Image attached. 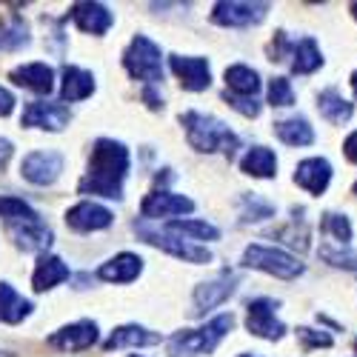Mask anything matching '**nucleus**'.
I'll use <instances>...</instances> for the list:
<instances>
[{
    "mask_svg": "<svg viewBox=\"0 0 357 357\" xmlns=\"http://www.w3.org/2000/svg\"><path fill=\"white\" fill-rule=\"evenodd\" d=\"M234 314H218L200 329H183L169 340V357H197V354H209L218 349V343L231 332Z\"/></svg>",
    "mask_w": 357,
    "mask_h": 357,
    "instance_id": "7ed1b4c3",
    "label": "nucleus"
},
{
    "mask_svg": "<svg viewBox=\"0 0 357 357\" xmlns=\"http://www.w3.org/2000/svg\"><path fill=\"white\" fill-rule=\"evenodd\" d=\"M95 92V75L77 69V66H66L63 69V83H61V98L66 103H77L86 100L89 95Z\"/></svg>",
    "mask_w": 357,
    "mask_h": 357,
    "instance_id": "5701e85b",
    "label": "nucleus"
},
{
    "mask_svg": "<svg viewBox=\"0 0 357 357\" xmlns=\"http://www.w3.org/2000/svg\"><path fill=\"white\" fill-rule=\"evenodd\" d=\"M123 66L135 80H143L149 86H155L163 80V54L155 40H149L146 35H135L129 49L123 52Z\"/></svg>",
    "mask_w": 357,
    "mask_h": 357,
    "instance_id": "20e7f679",
    "label": "nucleus"
},
{
    "mask_svg": "<svg viewBox=\"0 0 357 357\" xmlns=\"http://www.w3.org/2000/svg\"><path fill=\"white\" fill-rule=\"evenodd\" d=\"M0 357H6V354H3V351H0Z\"/></svg>",
    "mask_w": 357,
    "mask_h": 357,
    "instance_id": "de8ad7c7",
    "label": "nucleus"
},
{
    "mask_svg": "<svg viewBox=\"0 0 357 357\" xmlns=\"http://www.w3.org/2000/svg\"><path fill=\"white\" fill-rule=\"evenodd\" d=\"M226 86L231 89V95H241V98H255L257 89H260V75L243 63H234L226 69Z\"/></svg>",
    "mask_w": 357,
    "mask_h": 357,
    "instance_id": "cd10ccee",
    "label": "nucleus"
},
{
    "mask_svg": "<svg viewBox=\"0 0 357 357\" xmlns=\"http://www.w3.org/2000/svg\"><path fill=\"white\" fill-rule=\"evenodd\" d=\"M169 66L177 75L181 86L186 92H206L212 86V69L206 57H183V54H172Z\"/></svg>",
    "mask_w": 357,
    "mask_h": 357,
    "instance_id": "9d476101",
    "label": "nucleus"
},
{
    "mask_svg": "<svg viewBox=\"0 0 357 357\" xmlns=\"http://www.w3.org/2000/svg\"><path fill=\"white\" fill-rule=\"evenodd\" d=\"M351 15H354V17H357V3H351Z\"/></svg>",
    "mask_w": 357,
    "mask_h": 357,
    "instance_id": "c03bdc74",
    "label": "nucleus"
},
{
    "mask_svg": "<svg viewBox=\"0 0 357 357\" xmlns=\"http://www.w3.org/2000/svg\"><path fill=\"white\" fill-rule=\"evenodd\" d=\"M32 314V303L20 297L9 283H0V323H20Z\"/></svg>",
    "mask_w": 357,
    "mask_h": 357,
    "instance_id": "a878e982",
    "label": "nucleus"
},
{
    "mask_svg": "<svg viewBox=\"0 0 357 357\" xmlns=\"http://www.w3.org/2000/svg\"><path fill=\"white\" fill-rule=\"evenodd\" d=\"M163 337H160V332H149L146 326H137V323H126V326H121V329H114L112 335H109V340L103 343V349L106 351H114V349H126V346H155V343H160Z\"/></svg>",
    "mask_w": 357,
    "mask_h": 357,
    "instance_id": "412c9836",
    "label": "nucleus"
},
{
    "mask_svg": "<svg viewBox=\"0 0 357 357\" xmlns=\"http://www.w3.org/2000/svg\"><path fill=\"white\" fill-rule=\"evenodd\" d=\"M320 66H323V57L312 38H303L291 46V72L294 75H312Z\"/></svg>",
    "mask_w": 357,
    "mask_h": 357,
    "instance_id": "bb28decb",
    "label": "nucleus"
},
{
    "mask_svg": "<svg viewBox=\"0 0 357 357\" xmlns=\"http://www.w3.org/2000/svg\"><path fill=\"white\" fill-rule=\"evenodd\" d=\"M112 223H114V215L106 206L92 200H83L66 212V226L75 231H100V229H109Z\"/></svg>",
    "mask_w": 357,
    "mask_h": 357,
    "instance_id": "4468645a",
    "label": "nucleus"
},
{
    "mask_svg": "<svg viewBox=\"0 0 357 357\" xmlns=\"http://www.w3.org/2000/svg\"><path fill=\"white\" fill-rule=\"evenodd\" d=\"M12 140H6V137H0V169H3L6 163H9V158H12Z\"/></svg>",
    "mask_w": 357,
    "mask_h": 357,
    "instance_id": "a19ab883",
    "label": "nucleus"
},
{
    "mask_svg": "<svg viewBox=\"0 0 357 357\" xmlns=\"http://www.w3.org/2000/svg\"><path fill=\"white\" fill-rule=\"evenodd\" d=\"M323 231L332 234L340 246H346V243L351 241V223H349L346 215H335V212L323 215Z\"/></svg>",
    "mask_w": 357,
    "mask_h": 357,
    "instance_id": "72a5a7b5",
    "label": "nucleus"
},
{
    "mask_svg": "<svg viewBox=\"0 0 357 357\" xmlns=\"http://www.w3.org/2000/svg\"><path fill=\"white\" fill-rule=\"evenodd\" d=\"M195 209V200L183 197V195H174V192H152L146 195L140 203V215L143 218H174V215H189Z\"/></svg>",
    "mask_w": 357,
    "mask_h": 357,
    "instance_id": "ddd939ff",
    "label": "nucleus"
},
{
    "mask_svg": "<svg viewBox=\"0 0 357 357\" xmlns=\"http://www.w3.org/2000/svg\"><path fill=\"white\" fill-rule=\"evenodd\" d=\"M135 231L143 237L149 246H158V249L169 252V255L177 257V260H186V263H209V260H212V252H209V249L195 246V243L183 241L181 234H172V231H166V229L155 231V229H146V226H137V223H135Z\"/></svg>",
    "mask_w": 357,
    "mask_h": 357,
    "instance_id": "423d86ee",
    "label": "nucleus"
},
{
    "mask_svg": "<svg viewBox=\"0 0 357 357\" xmlns=\"http://www.w3.org/2000/svg\"><path fill=\"white\" fill-rule=\"evenodd\" d=\"M354 349H357V343H354Z\"/></svg>",
    "mask_w": 357,
    "mask_h": 357,
    "instance_id": "09e8293b",
    "label": "nucleus"
},
{
    "mask_svg": "<svg viewBox=\"0 0 357 357\" xmlns=\"http://www.w3.org/2000/svg\"><path fill=\"white\" fill-rule=\"evenodd\" d=\"M343 152H346V158H349L351 163H357V132L346 137V143H343Z\"/></svg>",
    "mask_w": 357,
    "mask_h": 357,
    "instance_id": "ea45409f",
    "label": "nucleus"
},
{
    "mask_svg": "<svg viewBox=\"0 0 357 357\" xmlns=\"http://www.w3.org/2000/svg\"><path fill=\"white\" fill-rule=\"evenodd\" d=\"M6 231L23 252H46L52 246V229L40 220V215L29 220H12L6 223Z\"/></svg>",
    "mask_w": 357,
    "mask_h": 357,
    "instance_id": "9b49d317",
    "label": "nucleus"
},
{
    "mask_svg": "<svg viewBox=\"0 0 357 357\" xmlns=\"http://www.w3.org/2000/svg\"><path fill=\"white\" fill-rule=\"evenodd\" d=\"M143 100L149 103V109H163V98H158V95L152 92V86L143 89Z\"/></svg>",
    "mask_w": 357,
    "mask_h": 357,
    "instance_id": "79ce46f5",
    "label": "nucleus"
},
{
    "mask_svg": "<svg viewBox=\"0 0 357 357\" xmlns=\"http://www.w3.org/2000/svg\"><path fill=\"white\" fill-rule=\"evenodd\" d=\"M69 17L77 23L80 32L86 35H106L109 26L114 23L112 12L103 3H75L69 9Z\"/></svg>",
    "mask_w": 357,
    "mask_h": 357,
    "instance_id": "a211bd4d",
    "label": "nucleus"
},
{
    "mask_svg": "<svg viewBox=\"0 0 357 357\" xmlns=\"http://www.w3.org/2000/svg\"><path fill=\"white\" fill-rule=\"evenodd\" d=\"M320 257L332 266H340V269H354L357 272V252H343V249H332V246H323L320 249Z\"/></svg>",
    "mask_w": 357,
    "mask_h": 357,
    "instance_id": "f704fd0d",
    "label": "nucleus"
},
{
    "mask_svg": "<svg viewBox=\"0 0 357 357\" xmlns=\"http://www.w3.org/2000/svg\"><path fill=\"white\" fill-rule=\"evenodd\" d=\"M132 357H137V354H132Z\"/></svg>",
    "mask_w": 357,
    "mask_h": 357,
    "instance_id": "8fccbe9b",
    "label": "nucleus"
},
{
    "mask_svg": "<svg viewBox=\"0 0 357 357\" xmlns=\"http://www.w3.org/2000/svg\"><path fill=\"white\" fill-rule=\"evenodd\" d=\"M275 135L286 146H309L314 140V132H312L306 117H286V121H278L275 123Z\"/></svg>",
    "mask_w": 357,
    "mask_h": 357,
    "instance_id": "c85d7f7f",
    "label": "nucleus"
},
{
    "mask_svg": "<svg viewBox=\"0 0 357 357\" xmlns=\"http://www.w3.org/2000/svg\"><path fill=\"white\" fill-rule=\"evenodd\" d=\"M354 195H357V183H354Z\"/></svg>",
    "mask_w": 357,
    "mask_h": 357,
    "instance_id": "49530a36",
    "label": "nucleus"
},
{
    "mask_svg": "<svg viewBox=\"0 0 357 357\" xmlns=\"http://www.w3.org/2000/svg\"><path fill=\"white\" fill-rule=\"evenodd\" d=\"M63 280H69V266L54 255H40V260L35 266V275H32V289L35 291H49Z\"/></svg>",
    "mask_w": 357,
    "mask_h": 357,
    "instance_id": "4be33fe9",
    "label": "nucleus"
},
{
    "mask_svg": "<svg viewBox=\"0 0 357 357\" xmlns=\"http://www.w3.org/2000/svg\"><path fill=\"white\" fill-rule=\"evenodd\" d=\"M9 77H12V83H17L23 89H32V92H38V95H49L52 89H54V72L46 63L17 66V69L9 72Z\"/></svg>",
    "mask_w": 357,
    "mask_h": 357,
    "instance_id": "aec40b11",
    "label": "nucleus"
},
{
    "mask_svg": "<svg viewBox=\"0 0 357 357\" xmlns=\"http://www.w3.org/2000/svg\"><path fill=\"white\" fill-rule=\"evenodd\" d=\"M95 343H98L95 320H77V323L63 326V329H57L54 335H49V346L61 351H83V349H92Z\"/></svg>",
    "mask_w": 357,
    "mask_h": 357,
    "instance_id": "f8f14e48",
    "label": "nucleus"
},
{
    "mask_svg": "<svg viewBox=\"0 0 357 357\" xmlns=\"http://www.w3.org/2000/svg\"><path fill=\"white\" fill-rule=\"evenodd\" d=\"M166 231L183 234V237H195V241H218V237H220L218 226L206 223V220H172V223H166Z\"/></svg>",
    "mask_w": 357,
    "mask_h": 357,
    "instance_id": "c756f323",
    "label": "nucleus"
},
{
    "mask_svg": "<svg viewBox=\"0 0 357 357\" xmlns=\"http://www.w3.org/2000/svg\"><path fill=\"white\" fill-rule=\"evenodd\" d=\"M223 100L234 109V112H241L243 117H257L260 114V103L255 100V98H241V95H231L229 89L223 92Z\"/></svg>",
    "mask_w": 357,
    "mask_h": 357,
    "instance_id": "e433bc0d",
    "label": "nucleus"
},
{
    "mask_svg": "<svg viewBox=\"0 0 357 357\" xmlns=\"http://www.w3.org/2000/svg\"><path fill=\"white\" fill-rule=\"evenodd\" d=\"M72 121V112L63 103H46V100H35L29 103L20 114V123L29 129H46V132H61L66 129Z\"/></svg>",
    "mask_w": 357,
    "mask_h": 357,
    "instance_id": "0eeeda50",
    "label": "nucleus"
},
{
    "mask_svg": "<svg viewBox=\"0 0 357 357\" xmlns=\"http://www.w3.org/2000/svg\"><path fill=\"white\" fill-rule=\"evenodd\" d=\"M129 174V149L121 140L100 137L89 158V172L77 183L80 195H100L109 200L123 197V181Z\"/></svg>",
    "mask_w": 357,
    "mask_h": 357,
    "instance_id": "f257e3e1",
    "label": "nucleus"
},
{
    "mask_svg": "<svg viewBox=\"0 0 357 357\" xmlns=\"http://www.w3.org/2000/svg\"><path fill=\"white\" fill-rule=\"evenodd\" d=\"M269 103L272 106H291L294 103V92H291V83L286 77H275L269 83Z\"/></svg>",
    "mask_w": 357,
    "mask_h": 357,
    "instance_id": "c9c22d12",
    "label": "nucleus"
},
{
    "mask_svg": "<svg viewBox=\"0 0 357 357\" xmlns=\"http://www.w3.org/2000/svg\"><path fill=\"white\" fill-rule=\"evenodd\" d=\"M243 266L249 269H260L266 275H275L280 280H291L297 275H303V263L291 257L289 252L283 249H272V246H260V243H252L246 246L243 252Z\"/></svg>",
    "mask_w": 357,
    "mask_h": 357,
    "instance_id": "39448f33",
    "label": "nucleus"
},
{
    "mask_svg": "<svg viewBox=\"0 0 357 357\" xmlns=\"http://www.w3.org/2000/svg\"><path fill=\"white\" fill-rule=\"evenodd\" d=\"M297 337H301V343L306 349H329L332 346V337L326 335V332H314V329H297Z\"/></svg>",
    "mask_w": 357,
    "mask_h": 357,
    "instance_id": "4c0bfd02",
    "label": "nucleus"
},
{
    "mask_svg": "<svg viewBox=\"0 0 357 357\" xmlns=\"http://www.w3.org/2000/svg\"><path fill=\"white\" fill-rule=\"evenodd\" d=\"M278 303L269 301V297H257L246 306V329L263 340H280L283 337V323L275 317Z\"/></svg>",
    "mask_w": 357,
    "mask_h": 357,
    "instance_id": "1a4fd4ad",
    "label": "nucleus"
},
{
    "mask_svg": "<svg viewBox=\"0 0 357 357\" xmlns=\"http://www.w3.org/2000/svg\"><path fill=\"white\" fill-rule=\"evenodd\" d=\"M140 272H143V260L132 252H121V255H114L112 260H106L100 266L98 278L106 280V283H132Z\"/></svg>",
    "mask_w": 357,
    "mask_h": 357,
    "instance_id": "6ab92c4d",
    "label": "nucleus"
},
{
    "mask_svg": "<svg viewBox=\"0 0 357 357\" xmlns=\"http://www.w3.org/2000/svg\"><path fill=\"white\" fill-rule=\"evenodd\" d=\"M241 357H257V354H241Z\"/></svg>",
    "mask_w": 357,
    "mask_h": 357,
    "instance_id": "a18cd8bd",
    "label": "nucleus"
},
{
    "mask_svg": "<svg viewBox=\"0 0 357 357\" xmlns=\"http://www.w3.org/2000/svg\"><path fill=\"white\" fill-rule=\"evenodd\" d=\"M241 172L252 177H275L278 174V158L272 149L266 146H252L241 160Z\"/></svg>",
    "mask_w": 357,
    "mask_h": 357,
    "instance_id": "b1692460",
    "label": "nucleus"
},
{
    "mask_svg": "<svg viewBox=\"0 0 357 357\" xmlns=\"http://www.w3.org/2000/svg\"><path fill=\"white\" fill-rule=\"evenodd\" d=\"M63 172V155L61 152H29L20 163V174L35 186H52Z\"/></svg>",
    "mask_w": 357,
    "mask_h": 357,
    "instance_id": "6e6552de",
    "label": "nucleus"
},
{
    "mask_svg": "<svg viewBox=\"0 0 357 357\" xmlns=\"http://www.w3.org/2000/svg\"><path fill=\"white\" fill-rule=\"evenodd\" d=\"M181 123L186 129V140L192 149L197 152H223V155H234L237 149V135L212 114H203V112H186L181 114Z\"/></svg>",
    "mask_w": 357,
    "mask_h": 357,
    "instance_id": "f03ea898",
    "label": "nucleus"
},
{
    "mask_svg": "<svg viewBox=\"0 0 357 357\" xmlns=\"http://www.w3.org/2000/svg\"><path fill=\"white\" fill-rule=\"evenodd\" d=\"M29 43V26H26V20L23 17H12V20H6L3 26H0V46L3 49H20V46H26Z\"/></svg>",
    "mask_w": 357,
    "mask_h": 357,
    "instance_id": "7c9ffc66",
    "label": "nucleus"
},
{
    "mask_svg": "<svg viewBox=\"0 0 357 357\" xmlns=\"http://www.w3.org/2000/svg\"><path fill=\"white\" fill-rule=\"evenodd\" d=\"M351 89H354V95H357V72L351 75Z\"/></svg>",
    "mask_w": 357,
    "mask_h": 357,
    "instance_id": "37998d69",
    "label": "nucleus"
},
{
    "mask_svg": "<svg viewBox=\"0 0 357 357\" xmlns=\"http://www.w3.org/2000/svg\"><path fill=\"white\" fill-rule=\"evenodd\" d=\"M269 12L266 3H237V0H223V3H215L212 9V20L218 26H252L260 23Z\"/></svg>",
    "mask_w": 357,
    "mask_h": 357,
    "instance_id": "2eb2a0df",
    "label": "nucleus"
},
{
    "mask_svg": "<svg viewBox=\"0 0 357 357\" xmlns=\"http://www.w3.org/2000/svg\"><path fill=\"white\" fill-rule=\"evenodd\" d=\"M332 181V163L326 158H309V160H301L294 169V183L303 186L306 192L312 195H323L326 186Z\"/></svg>",
    "mask_w": 357,
    "mask_h": 357,
    "instance_id": "f3484780",
    "label": "nucleus"
},
{
    "mask_svg": "<svg viewBox=\"0 0 357 357\" xmlns=\"http://www.w3.org/2000/svg\"><path fill=\"white\" fill-rule=\"evenodd\" d=\"M12 112H15V95L0 86V117H9Z\"/></svg>",
    "mask_w": 357,
    "mask_h": 357,
    "instance_id": "58836bf2",
    "label": "nucleus"
},
{
    "mask_svg": "<svg viewBox=\"0 0 357 357\" xmlns=\"http://www.w3.org/2000/svg\"><path fill=\"white\" fill-rule=\"evenodd\" d=\"M0 218L6 223L12 220H29V218H38V212L29 206L23 197H15V195H3L0 197Z\"/></svg>",
    "mask_w": 357,
    "mask_h": 357,
    "instance_id": "2f4dec72",
    "label": "nucleus"
},
{
    "mask_svg": "<svg viewBox=\"0 0 357 357\" xmlns=\"http://www.w3.org/2000/svg\"><path fill=\"white\" fill-rule=\"evenodd\" d=\"M272 203L263 200L260 195H243L241 197V218L243 220H263V218H272Z\"/></svg>",
    "mask_w": 357,
    "mask_h": 357,
    "instance_id": "473e14b6",
    "label": "nucleus"
},
{
    "mask_svg": "<svg viewBox=\"0 0 357 357\" xmlns=\"http://www.w3.org/2000/svg\"><path fill=\"white\" fill-rule=\"evenodd\" d=\"M317 109H320V114L326 117V121L335 123V126L346 123L351 117V112H354V106L337 92V89H326V92H320L317 95Z\"/></svg>",
    "mask_w": 357,
    "mask_h": 357,
    "instance_id": "393cba45",
    "label": "nucleus"
},
{
    "mask_svg": "<svg viewBox=\"0 0 357 357\" xmlns=\"http://www.w3.org/2000/svg\"><path fill=\"white\" fill-rule=\"evenodd\" d=\"M237 291V278L234 275H220L209 283H200L195 289V314H206L209 309H218Z\"/></svg>",
    "mask_w": 357,
    "mask_h": 357,
    "instance_id": "dca6fc26",
    "label": "nucleus"
}]
</instances>
